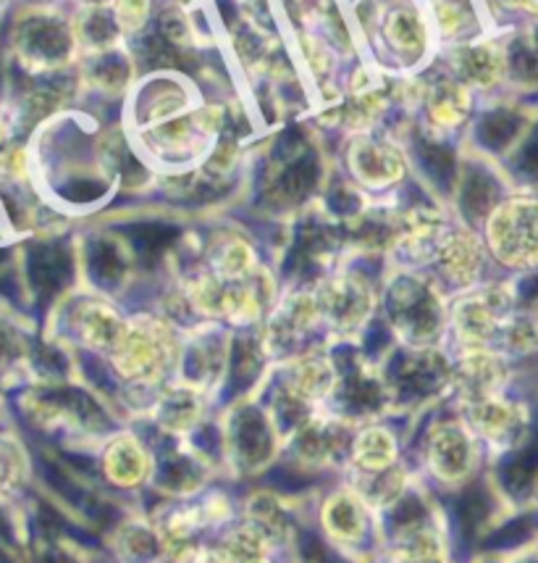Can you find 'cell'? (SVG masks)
I'll return each mask as SVG.
<instances>
[{
  "mask_svg": "<svg viewBox=\"0 0 538 563\" xmlns=\"http://www.w3.org/2000/svg\"><path fill=\"white\" fill-rule=\"evenodd\" d=\"M5 45L26 74L53 71L71 56L74 26L51 5H22L11 16Z\"/></svg>",
  "mask_w": 538,
  "mask_h": 563,
  "instance_id": "6da1fadb",
  "label": "cell"
},
{
  "mask_svg": "<svg viewBox=\"0 0 538 563\" xmlns=\"http://www.w3.org/2000/svg\"><path fill=\"white\" fill-rule=\"evenodd\" d=\"M26 272H30L32 285H35L37 290L53 292L58 290L60 282H64L66 274H69V258H66V253L58 251V247H51V245L35 247V251L30 253Z\"/></svg>",
  "mask_w": 538,
  "mask_h": 563,
  "instance_id": "7a4b0ae2",
  "label": "cell"
},
{
  "mask_svg": "<svg viewBox=\"0 0 538 563\" xmlns=\"http://www.w3.org/2000/svg\"><path fill=\"white\" fill-rule=\"evenodd\" d=\"M79 32H82V37L90 40V43L103 45L116 37L119 22L103 9V5H87L82 19H79Z\"/></svg>",
  "mask_w": 538,
  "mask_h": 563,
  "instance_id": "3957f363",
  "label": "cell"
},
{
  "mask_svg": "<svg viewBox=\"0 0 538 563\" xmlns=\"http://www.w3.org/2000/svg\"><path fill=\"white\" fill-rule=\"evenodd\" d=\"M421 158H423V166H426L428 174L436 179V183L449 185V179L455 177L452 153L444 151V147H436V145H423Z\"/></svg>",
  "mask_w": 538,
  "mask_h": 563,
  "instance_id": "277c9868",
  "label": "cell"
},
{
  "mask_svg": "<svg viewBox=\"0 0 538 563\" xmlns=\"http://www.w3.org/2000/svg\"><path fill=\"white\" fill-rule=\"evenodd\" d=\"M132 238H134V245L139 247V253L156 256L160 247H164L168 240L173 238V230H171V227L147 224V227H139V230H134Z\"/></svg>",
  "mask_w": 538,
  "mask_h": 563,
  "instance_id": "5b68a950",
  "label": "cell"
},
{
  "mask_svg": "<svg viewBox=\"0 0 538 563\" xmlns=\"http://www.w3.org/2000/svg\"><path fill=\"white\" fill-rule=\"evenodd\" d=\"M150 0H116V22L126 30H139L147 19Z\"/></svg>",
  "mask_w": 538,
  "mask_h": 563,
  "instance_id": "8992f818",
  "label": "cell"
},
{
  "mask_svg": "<svg viewBox=\"0 0 538 563\" xmlns=\"http://www.w3.org/2000/svg\"><path fill=\"white\" fill-rule=\"evenodd\" d=\"M515 132V122L507 117V113H491V117L481 126V137L486 140L489 145H502L507 143V137Z\"/></svg>",
  "mask_w": 538,
  "mask_h": 563,
  "instance_id": "52a82bcc",
  "label": "cell"
},
{
  "mask_svg": "<svg viewBox=\"0 0 538 563\" xmlns=\"http://www.w3.org/2000/svg\"><path fill=\"white\" fill-rule=\"evenodd\" d=\"M116 269H119V261H116V256H113L111 247L103 245L92 253V272H96L98 277H113Z\"/></svg>",
  "mask_w": 538,
  "mask_h": 563,
  "instance_id": "ba28073f",
  "label": "cell"
},
{
  "mask_svg": "<svg viewBox=\"0 0 538 563\" xmlns=\"http://www.w3.org/2000/svg\"><path fill=\"white\" fill-rule=\"evenodd\" d=\"M9 137H11V124L9 119H5V113L0 111V147L9 145Z\"/></svg>",
  "mask_w": 538,
  "mask_h": 563,
  "instance_id": "9c48e42d",
  "label": "cell"
},
{
  "mask_svg": "<svg viewBox=\"0 0 538 563\" xmlns=\"http://www.w3.org/2000/svg\"><path fill=\"white\" fill-rule=\"evenodd\" d=\"M51 0H24V5H48Z\"/></svg>",
  "mask_w": 538,
  "mask_h": 563,
  "instance_id": "30bf717a",
  "label": "cell"
},
{
  "mask_svg": "<svg viewBox=\"0 0 538 563\" xmlns=\"http://www.w3.org/2000/svg\"><path fill=\"white\" fill-rule=\"evenodd\" d=\"M9 3H11V0H0V11H3Z\"/></svg>",
  "mask_w": 538,
  "mask_h": 563,
  "instance_id": "8fae6325",
  "label": "cell"
}]
</instances>
